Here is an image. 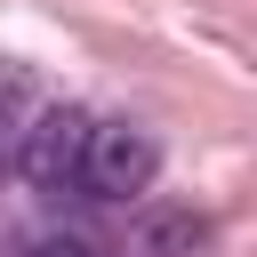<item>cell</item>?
<instances>
[{
  "label": "cell",
  "instance_id": "6da1fadb",
  "mask_svg": "<svg viewBox=\"0 0 257 257\" xmlns=\"http://www.w3.org/2000/svg\"><path fill=\"white\" fill-rule=\"evenodd\" d=\"M161 177V137L137 128V120H96L88 128V153H80V193L88 201H137L153 193Z\"/></svg>",
  "mask_w": 257,
  "mask_h": 257
},
{
  "label": "cell",
  "instance_id": "7a4b0ae2",
  "mask_svg": "<svg viewBox=\"0 0 257 257\" xmlns=\"http://www.w3.org/2000/svg\"><path fill=\"white\" fill-rule=\"evenodd\" d=\"M88 112L80 104H40L24 128H16V169L32 193H72L80 185V153H88Z\"/></svg>",
  "mask_w": 257,
  "mask_h": 257
},
{
  "label": "cell",
  "instance_id": "3957f363",
  "mask_svg": "<svg viewBox=\"0 0 257 257\" xmlns=\"http://www.w3.org/2000/svg\"><path fill=\"white\" fill-rule=\"evenodd\" d=\"M209 241H217L209 209H145V217H128L120 257H209Z\"/></svg>",
  "mask_w": 257,
  "mask_h": 257
},
{
  "label": "cell",
  "instance_id": "277c9868",
  "mask_svg": "<svg viewBox=\"0 0 257 257\" xmlns=\"http://www.w3.org/2000/svg\"><path fill=\"white\" fill-rule=\"evenodd\" d=\"M24 257H104V249H96V241H80V233H40Z\"/></svg>",
  "mask_w": 257,
  "mask_h": 257
},
{
  "label": "cell",
  "instance_id": "5b68a950",
  "mask_svg": "<svg viewBox=\"0 0 257 257\" xmlns=\"http://www.w3.org/2000/svg\"><path fill=\"white\" fill-rule=\"evenodd\" d=\"M0 169H16V112L0 104Z\"/></svg>",
  "mask_w": 257,
  "mask_h": 257
}]
</instances>
